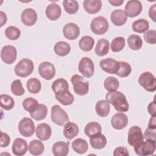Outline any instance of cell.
Here are the masks:
<instances>
[{"instance_id": "1", "label": "cell", "mask_w": 156, "mask_h": 156, "mask_svg": "<svg viewBox=\"0 0 156 156\" xmlns=\"http://www.w3.org/2000/svg\"><path fill=\"white\" fill-rule=\"evenodd\" d=\"M105 100L119 112H126L129 109V105L126 96L117 90L108 91L105 94Z\"/></svg>"}, {"instance_id": "2", "label": "cell", "mask_w": 156, "mask_h": 156, "mask_svg": "<svg viewBox=\"0 0 156 156\" xmlns=\"http://www.w3.org/2000/svg\"><path fill=\"white\" fill-rule=\"evenodd\" d=\"M34 69L33 62L29 58H23L20 60L14 68L15 73L17 76L26 77L31 74Z\"/></svg>"}, {"instance_id": "3", "label": "cell", "mask_w": 156, "mask_h": 156, "mask_svg": "<svg viewBox=\"0 0 156 156\" xmlns=\"http://www.w3.org/2000/svg\"><path fill=\"white\" fill-rule=\"evenodd\" d=\"M71 82L73 85L74 93L80 96L87 94L89 90V83L86 81L83 76L74 74L71 78Z\"/></svg>"}, {"instance_id": "4", "label": "cell", "mask_w": 156, "mask_h": 156, "mask_svg": "<svg viewBox=\"0 0 156 156\" xmlns=\"http://www.w3.org/2000/svg\"><path fill=\"white\" fill-rule=\"evenodd\" d=\"M139 84L146 91L154 92L156 90V79L149 71H145L141 73L138 77Z\"/></svg>"}, {"instance_id": "5", "label": "cell", "mask_w": 156, "mask_h": 156, "mask_svg": "<svg viewBox=\"0 0 156 156\" xmlns=\"http://www.w3.org/2000/svg\"><path fill=\"white\" fill-rule=\"evenodd\" d=\"M109 27V24L107 19L102 16L95 17L90 24V29L92 32L96 35L105 34Z\"/></svg>"}, {"instance_id": "6", "label": "cell", "mask_w": 156, "mask_h": 156, "mask_svg": "<svg viewBox=\"0 0 156 156\" xmlns=\"http://www.w3.org/2000/svg\"><path fill=\"white\" fill-rule=\"evenodd\" d=\"M51 118L52 121L58 126H63L69 120L67 113L58 105L52 107Z\"/></svg>"}, {"instance_id": "7", "label": "cell", "mask_w": 156, "mask_h": 156, "mask_svg": "<svg viewBox=\"0 0 156 156\" xmlns=\"http://www.w3.org/2000/svg\"><path fill=\"white\" fill-rule=\"evenodd\" d=\"M144 138L141 129L137 126L131 127L127 133V142L132 147H135L143 141Z\"/></svg>"}, {"instance_id": "8", "label": "cell", "mask_w": 156, "mask_h": 156, "mask_svg": "<svg viewBox=\"0 0 156 156\" xmlns=\"http://www.w3.org/2000/svg\"><path fill=\"white\" fill-rule=\"evenodd\" d=\"M155 141L146 140L134 147L135 152L141 156L152 155L155 151Z\"/></svg>"}, {"instance_id": "9", "label": "cell", "mask_w": 156, "mask_h": 156, "mask_svg": "<svg viewBox=\"0 0 156 156\" xmlns=\"http://www.w3.org/2000/svg\"><path fill=\"white\" fill-rule=\"evenodd\" d=\"M78 69L84 77H91L94 72V66L92 60L88 57H82L79 62Z\"/></svg>"}, {"instance_id": "10", "label": "cell", "mask_w": 156, "mask_h": 156, "mask_svg": "<svg viewBox=\"0 0 156 156\" xmlns=\"http://www.w3.org/2000/svg\"><path fill=\"white\" fill-rule=\"evenodd\" d=\"M18 131L25 137H30L35 132V124L32 119L29 118H23L18 123Z\"/></svg>"}, {"instance_id": "11", "label": "cell", "mask_w": 156, "mask_h": 156, "mask_svg": "<svg viewBox=\"0 0 156 156\" xmlns=\"http://www.w3.org/2000/svg\"><path fill=\"white\" fill-rule=\"evenodd\" d=\"M38 71L40 76L47 80L52 79L55 75V68L52 63L49 62H43L38 66Z\"/></svg>"}, {"instance_id": "12", "label": "cell", "mask_w": 156, "mask_h": 156, "mask_svg": "<svg viewBox=\"0 0 156 156\" xmlns=\"http://www.w3.org/2000/svg\"><path fill=\"white\" fill-rule=\"evenodd\" d=\"M16 49L12 45L4 46L1 51V60L6 64H12L16 59Z\"/></svg>"}, {"instance_id": "13", "label": "cell", "mask_w": 156, "mask_h": 156, "mask_svg": "<svg viewBox=\"0 0 156 156\" xmlns=\"http://www.w3.org/2000/svg\"><path fill=\"white\" fill-rule=\"evenodd\" d=\"M124 9L127 16L133 18L140 14L143 6L141 2L138 0H130L127 1Z\"/></svg>"}, {"instance_id": "14", "label": "cell", "mask_w": 156, "mask_h": 156, "mask_svg": "<svg viewBox=\"0 0 156 156\" xmlns=\"http://www.w3.org/2000/svg\"><path fill=\"white\" fill-rule=\"evenodd\" d=\"M38 16L36 11L32 8L24 9L21 14V20L24 25L32 26L37 21Z\"/></svg>"}, {"instance_id": "15", "label": "cell", "mask_w": 156, "mask_h": 156, "mask_svg": "<svg viewBox=\"0 0 156 156\" xmlns=\"http://www.w3.org/2000/svg\"><path fill=\"white\" fill-rule=\"evenodd\" d=\"M99 65L104 71L108 74H116L118 71L119 62L113 58H107L101 60L99 62Z\"/></svg>"}, {"instance_id": "16", "label": "cell", "mask_w": 156, "mask_h": 156, "mask_svg": "<svg viewBox=\"0 0 156 156\" xmlns=\"http://www.w3.org/2000/svg\"><path fill=\"white\" fill-rule=\"evenodd\" d=\"M111 125L113 128L116 130L124 129L128 124L127 116L122 112L115 113L111 118Z\"/></svg>"}, {"instance_id": "17", "label": "cell", "mask_w": 156, "mask_h": 156, "mask_svg": "<svg viewBox=\"0 0 156 156\" xmlns=\"http://www.w3.org/2000/svg\"><path fill=\"white\" fill-rule=\"evenodd\" d=\"M64 37L69 40H76L80 35V28L75 23H69L66 24L63 28Z\"/></svg>"}, {"instance_id": "18", "label": "cell", "mask_w": 156, "mask_h": 156, "mask_svg": "<svg viewBox=\"0 0 156 156\" xmlns=\"http://www.w3.org/2000/svg\"><path fill=\"white\" fill-rule=\"evenodd\" d=\"M28 146L27 141L23 138H17L13 143L12 146V152L16 156H22L26 154L27 151Z\"/></svg>"}, {"instance_id": "19", "label": "cell", "mask_w": 156, "mask_h": 156, "mask_svg": "<svg viewBox=\"0 0 156 156\" xmlns=\"http://www.w3.org/2000/svg\"><path fill=\"white\" fill-rule=\"evenodd\" d=\"M37 137L41 141L49 140L52 135V129L49 125L46 123L39 124L35 130Z\"/></svg>"}, {"instance_id": "20", "label": "cell", "mask_w": 156, "mask_h": 156, "mask_svg": "<svg viewBox=\"0 0 156 156\" xmlns=\"http://www.w3.org/2000/svg\"><path fill=\"white\" fill-rule=\"evenodd\" d=\"M110 20L115 26H121L126 23L127 16L124 10L122 9H116L111 13Z\"/></svg>"}, {"instance_id": "21", "label": "cell", "mask_w": 156, "mask_h": 156, "mask_svg": "<svg viewBox=\"0 0 156 156\" xmlns=\"http://www.w3.org/2000/svg\"><path fill=\"white\" fill-rule=\"evenodd\" d=\"M69 142L57 141L52 147V152L55 156H66L69 153Z\"/></svg>"}, {"instance_id": "22", "label": "cell", "mask_w": 156, "mask_h": 156, "mask_svg": "<svg viewBox=\"0 0 156 156\" xmlns=\"http://www.w3.org/2000/svg\"><path fill=\"white\" fill-rule=\"evenodd\" d=\"M45 13L47 18L49 20H57L61 16V7L57 4L51 3L47 6L45 10Z\"/></svg>"}, {"instance_id": "23", "label": "cell", "mask_w": 156, "mask_h": 156, "mask_svg": "<svg viewBox=\"0 0 156 156\" xmlns=\"http://www.w3.org/2000/svg\"><path fill=\"white\" fill-rule=\"evenodd\" d=\"M85 10L90 14H95L99 12L102 7L101 0H85L83 2Z\"/></svg>"}, {"instance_id": "24", "label": "cell", "mask_w": 156, "mask_h": 156, "mask_svg": "<svg viewBox=\"0 0 156 156\" xmlns=\"http://www.w3.org/2000/svg\"><path fill=\"white\" fill-rule=\"evenodd\" d=\"M79 129L77 125L73 122L68 121L64 126L63 133L66 138L71 140L75 138L79 133Z\"/></svg>"}, {"instance_id": "25", "label": "cell", "mask_w": 156, "mask_h": 156, "mask_svg": "<svg viewBox=\"0 0 156 156\" xmlns=\"http://www.w3.org/2000/svg\"><path fill=\"white\" fill-rule=\"evenodd\" d=\"M90 143L91 147L95 149H102L107 144V138L101 133L90 137Z\"/></svg>"}, {"instance_id": "26", "label": "cell", "mask_w": 156, "mask_h": 156, "mask_svg": "<svg viewBox=\"0 0 156 156\" xmlns=\"http://www.w3.org/2000/svg\"><path fill=\"white\" fill-rule=\"evenodd\" d=\"M95 110L96 114L100 117H105L108 115L110 113V104L106 100H99L96 104Z\"/></svg>"}, {"instance_id": "27", "label": "cell", "mask_w": 156, "mask_h": 156, "mask_svg": "<svg viewBox=\"0 0 156 156\" xmlns=\"http://www.w3.org/2000/svg\"><path fill=\"white\" fill-rule=\"evenodd\" d=\"M110 43L109 41L104 38L99 39L95 46L94 52L99 57L105 55L109 51Z\"/></svg>"}, {"instance_id": "28", "label": "cell", "mask_w": 156, "mask_h": 156, "mask_svg": "<svg viewBox=\"0 0 156 156\" xmlns=\"http://www.w3.org/2000/svg\"><path fill=\"white\" fill-rule=\"evenodd\" d=\"M51 88L55 94H59L69 90V85L66 80L63 78H59L53 82Z\"/></svg>"}, {"instance_id": "29", "label": "cell", "mask_w": 156, "mask_h": 156, "mask_svg": "<svg viewBox=\"0 0 156 156\" xmlns=\"http://www.w3.org/2000/svg\"><path fill=\"white\" fill-rule=\"evenodd\" d=\"M71 145L74 151L79 154H85L88 149L87 141L82 138H77L74 140L72 142Z\"/></svg>"}, {"instance_id": "30", "label": "cell", "mask_w": 156, "mask_h": 156, "mask_svg": "<svg viewBox=\"0 0 156 156\" xmlns=\"http://www.w3.org/2000/svg\"><path fill=\"white\" fill-rule=\"evenodd\" d=\"M44 150L43 143L38 140H32L28 146L29 153L33 155H40L43 154Z\"/></svg>"}, {"instance_id": "31", "label": "cell", "mask_w": 156, "mask_h": 156, "mask_svg": "<svg viewBox=\"0 0 156 156\" xmlns=\"http://www.w3.org/2000/svg\"><path fill=\"white\" fill-rule=\"evenodd\" d=\"M54 51L57 55L64 57L70 52L71 46L68 43L63 41H60L55 44Z\"/></svg>"}, {"instance_id": "32", "label": "cell", "mask_w": 156, "mask_h": 156, "mask_svg": "<svg viewBox=\"0 0 156 156\" xmlns=\"http://www.w3.org/2000/svg\"><path fill=\"white\" fill-rule=\"evenodd\" d=\"M55 95V99L63 105H69L74 101V98L69 90Z\"/></svg>"}, {"instance_id": "33", "label": "cell", "mask_w": 156, "mask_h": 156, "mask_svg": "<svg viewBox=\"0 0 156 156\" xmlns=\"http://www.w3.org/2000/svg\"><path fill=\"white\" fill-rule=\"evenodd\" d=\"M102 128L101 124L96 121L88 122L84 128V132L85 135L89 137L101 133Z\"/></svg>"}, {"instance_id": "34", "label": "cell", "mask_w": 156, "mask_h": 156, "mask_svg": "<svg viewBox=\"0 0 156 156\" xmlns=\"http://www.w3.org/2000/svg\"><path fill=\"white\" fill-rule=\"evenodd\" d=\"M149 27V22L143 18L138 19L134 21L132 25V30L135 32L137 33H144L146 31L148 30Z\"/></svg>"}, {"instance_id": "35", "label": "cell", "mask_w": 156, "mask_h": 156, "mask_svg": "<svg viewBox=\"0 0 156 156\" xmlns=\"http://www.w3.org/2000/svg\"><path fill=\"white\" fill-rule=\"evenodd\" d=\"M48 114V107L46 105L39 104L37 108L30 113V116L36 121H41L46 117Z\"/></svg>"}, {"instance_id": "36", "label": "cell", "mask_w": 156, "mask_h": 156, "mask_svg": "<svg viewBox=\"0 0 156 156\" xmlns=\"http://www.w3.org/2000/svg\"><path fill=\"white\" fill-rule=\"evenodd\" d=\"M94 44V40L90 36L86 35L82 37L79 41L80 49L85 52L90 51Z\"/></svg>"}, {"instance_id": "37", "label": "cell", "mask_w": 156, "mask_h": 156, "mask_svg": "<svg viewBox=\"0 0 156 156\" xmlns=\"http://www.w3.org/2000/svg\"><path fill=\"white\" fill-rule=\"evenodd\" d=\"M127 44L132 50L138 51L143 46V40L140 35L132 34L127 38Z\"/></svg>"}, {"instance_id": "38", "label": "cell", "mask_w": 156, "mask_h": 156, "mask_svg": "<svg viewBox=\"0 0 156 156\" xmlns=\"http://www.w3.org/2000/svg\"><path fill=\"white\" fill-rule=\"evenodd\" d=\"M26 87L29 93L37 94L40 92L41 89V84L40 81L37 78H30L26 83Z\"/></svg>"}, {"instance_id": "39", "label": "cell", "mask_w": 156, "mask_h": 156, "mask_svg": "<svg viewBox=\"0 0 156 156\" xmlns=\"http://www.w3.org/2000/svg\"><path fill=\"white\" fill-rule=\"evenodd\" d=\"M1 107L5 110H12L15 105V101L9 95L2 94L0 96Z\"/></svg>"}, {"instance_id": "40", "label": "cell", "mask_w": 156, "mask_h": 156, "mask_svg": "<svg viewBox=\"0 0 156 156\" xmlns=\"http://www.w3.org/2000/svg\"><path fill=\"white\" fill-rule=\"evenodd\" d=\"M119 66L116 75L120 77H126L129 76L132 72V68L130 65L124 61H118Z\"/></svg>"}, {"instance_id": "41", "label": "cell", "mask_w": 156, "mask_h": 156, "mask_svg": "<svg viewBox=\"0 0 156 156\" xmlns=\"http://www.w3.org/2000/svg\"><path fill=\"white\" fill-rule=\"evenodd\" d=\"M104 87L108 91H116L119 87V80L113 76L107 77L104 82Z\"/></svg>"}, {"instance_id": "42", "label": "cell", "mask_w": 156, "mask_h": 156, "mask_svg": "<svg viewBox=\"0 0 156 156\" xmlns=\"http://www.w3.org/2000/svg\"><path fill=\"white\" fill-rule=\"evenodd\" d=\"M63 6L65 12L69 14L76 13L79 8L77 1L75 0H65L63 1Z\"/></svg>"}, {"instance_id": "43", "label": "cell", "mask_w": 156, "mask_h": 156, "mask_svg": "<svg viewBox=\"0 0 156 156\" xmlns=\"http://www.w3.org/2000/svg\"><path fill=\"white\" fill-rule=\"evenodd\" d=\"M22 105L23 108L30 113L37 108L39 104L37 99L32 98H27L23 101Z\"/></svg>"}, {"instance_id": "44", "label": "cell", "mask_w": 156, "mask_h": 156, "mask_svg": "<svg viewBox=\"0 0 156 156\" xmlns=\"http://www.w3.org/2000/svg\"><path fill=\"white\" fill-rule=\"evenodd\" d=\"M126 45L125 38L122 37H115L111 43V49L114 52H118L124 49Z\"/></svg>"}, {"instance_id": "45", "label": "cell", "mask_w": 156, "mask_h": 156, "mask_svg": "<svg viewBox=\"0 0 156 156\" xmlns=\"http://www.w3.org/2000/svg\"><path fill=\"white\" fill-rule=\"evenodd\" d=\"M4 33L6 37L10 40H18L21 35L20 30L18 27L13 26L7 27L5 29Z\"/></svg>"}, {"instance_id": "46", "label": "cell", "mask_w": 156, "mask_h": 156, "mask_svg": "<svg viewBox=\"0 0 156 156\" xmlns=\"http://www.w3.org/2000/svg\"><path fill=\"white\" fill-rule=\"evenodd\" d=\"M10 90L12 93L17 96H22L25 93V90L23 87L21 81L20 79H16L12 82L10 86Z\"/></svg>"}, {"instance_id": "47", "label": "cell", "mask_w": 156, "mask_h": 156, "mask_svg": "<svg viewBox=\"0 0 156 156\" xmlns=\"http://www.w3.org/2000/svg\"><path fill=\"white\" fill-rule=\"evenodd\" d=\"M143 38L145 41L149 44L156 43V31L155 30H148L144 33Z\"/></svg>"}, {"instance_id": "48", "label": "cell", "mask_w": 156, "mask_h": 156, "mask_svg": "<svg viewBox=\"0 0 156 156\" xmlns=\"http://www.w3.org/2000/svg\"><path fill=\"white\" fill-rule=\"evenodd\" d=\"M143 138L146 140L156 142V128L147 127L144 133Z\"/></svg>"}, {"instance_id": "49", "label": "cell", "mask_w": 156, "mask_h": 156, "mask_svg": "<svg viewBox=\"0 0 156 156\" xmlns=\"http://www.w3.org/2000/svg\"><path fill=\"white\" fill-rule=\"evenodd\" d=\"M10 142V138L9 135L3 132H1V139H0V146L1 147H7Z\"/></svg>"}, {"instance_id": "50", "label": "cell", "mask_w": 156, "mask_h": 156, "mask_svg": "<svg viewBox=\"0 0 156 156\" xmlns=\"http://www.w3.org/2000/svg\"><path fill=\"white\" fill-rule=\"evenodd\" d=\"M114 156H129V153L127 148L124 147H118L113 151Z\"/></svg>"}, {"instance_id": "51", "label": "cell", "mask_w": 156, "mask_h": 156, "mask_svg": "<svg viewBox=\"0 0 156 156\" xmlns=\"http://www.w3.org/2000/svg\"><path fill=\"white\" fill-rule=\"evenodd\" d=\"M156 4H154L150 7L149 10V16L154 21H156Z\"/></svg>"}, {"instance_id": "52", "label": "cell", "mask_w": 156, "mask_h": 156, "mask_svg": "<svg viewBox=\"0 0 156 156\" xmlns=\"http://www.w3.org/2000/svg\"><path fill=\"white\" fill-rule=\"evenodd\" d=\"M155 99L150 102L147 106V112L151 116H156V110H155Z\"/></svg>"}, {"instance_id": "53", "label": "cell", "mask_w": 156, "mask_h": 156, "mask_svg": "<svg viewBox=\"0 0 156 156\" xmlns=\"http://www.w3.org/2000/svg\"><path fill=\"white\" fill-rule=\"evenodd\" d=\"M0 18H1V21H0L1 24H0V26L2 27L7 23V15L2 11L0 12Z\"/></svg>"}, {"instance_id": "54", "label": "cell", "mask_w": 156, "mask_h": 156, "mask_svg": "<svg viewBox=\"0 0 156 156\" xmlns=\"http://www.w3.org/2000/svg\"><path fill=\"white\" fill-rule=\"evenodd\" d=\"M148 127L156 128V116H152L148 123Z\"/></svg>"}, {"instance_id": "55", "label": "cell", "mask_w": 156, "mask_h": 156, "mask_svg": "<svg viewBox=\"0 0 156 156\" xmlns=\"http://www.w3.org/2000/svg\"><path fill=\"white\" fill-rule=\"evenodd\" d=\"M108 2L113 6H120L124 2V0H109Z\"/></svg>"}]
</instances>
